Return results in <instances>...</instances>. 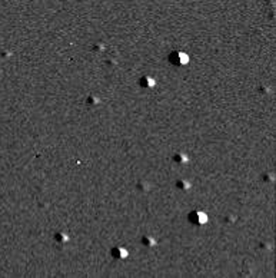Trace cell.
Masks as SVG:
<instances>
[{
  "label": "cell",
  "mask_w": 276,
  "mask_h": 278,
  "mask_svg": "<svg viewBox=\"0 0 276 278\" xmlns=\"http://www.w3.org/2000/svg\"><path fill=\"white\" fill-rule=\"evenodd\" d=\"M140 85L145 86V88H153L156 85V80L153 78H150V76H146V78H143L140 80Z\"/></svg>",
  "instance_id": "cell-2"
},
{
  "label": "cell",
  "mask_w": 276,
  "mask_h": 278,
  "mask_svg": "<svg viewBox=\"0 0 276 278\" xmlns=\"http://www.w3.org/2000/svg\"><path fill=\"white\" fill-rule=\"evenodd\" d=\"M195 215H196V222H198V224H206V222H208V215H206L205 212L198 211V212H195Z\"/></svg>",
  "instance_id": "cell-3"
},
{
  "label": "cell",
  "mask_w": 276,
  "mask_h": 278,
  "mask_svg": "<svg viewBox=\"0 0 276 278\" xmlns=\"http://www.w3.org/2000/svg\"><path fill=\"white\" fill-rule=\"evenodd\" d=\"M175 161H176V162H179V164H186V162L189 161V158H188V155H186V153L177 152L176 155H175Z\"/></svg>",
  "instance_id": "cell-4"
},
{
  "label": "cell",
  "mask_w": 276,
  "mask_h": 278,
  "mask_svg": "<svg viewBox=\"0 0 276 278\" xmlns=\"http://www.w3.org/2000/svg\"><path fill=\"white\" fill-rule=\"evenodd\" d=\"M56 239H59V242H62V244H64V242H68L69 241V237L64 234V232H59L56 235Z\"/></svg>",
  "instance_id": "cell-5"
},
{
  "label": "cell",
  "mask_w": 276,
  "mask_h": 278,
  "mask_svg": "<svg viewBox=\"0 0 276 278\" xmlns=\"http://www.w3.org/2000/svg\"><path fill=\"white\" fill-rule=\"evenodd\" d=\"M115 254H116V255H117L119 258H122V260L128 257V251L124 250V248H117L116 252H115Z\"/></svg>",
  "instance_id": "cell-6"
},
{
  "label": "cell",
  "mask_w": 276,
  "mask_h": 278,
  "mask_svg": "<svg viewBox=\"0 0 276 278\" xmlns=\"http://www.w3.org/2000/svg\"><path fill=\"white\" fill-rule=\"evenodd\" d=\"M175 56L176 57H172L170 56V60L172 62H176V65H188L189 63V55L188 53H185V52H177V53H175Z\"/></svg>",
  "instance_id": "cell-1"
},
{
  "label": "cell",
  "mask_w": 276,
  "mask_h": 278,
  "mask_svg": "<svg viewBox=\"0 0 276 278\" xmlns=\"http://www.w3.org/2000/svg\"><path fill=\"white\" fill-rule=\"evenodd\" d=\"M145 241H146V244H147V245H156V239L155 238H152V237H146L145 238Z\"/></svg>",
  "instance_id": "cell-8"
},
{
  "label": "cell",
  "mask_w": 276,
  "mask_h": 278,
  "mask_svg": "<svg viewBox=\"0 0 276 278\" xmlns=\"http://www.w3.org/2000/svg\"><path fill=\"white\" fill-rule=\"evenodd\" d=\"M179 186H180L182 189H185V191H186V189H190L192 188V184L189 181H186V179H183V181H179Z\"/></svg>",
  "instance_id": "cell-7"
}]
</instances>
